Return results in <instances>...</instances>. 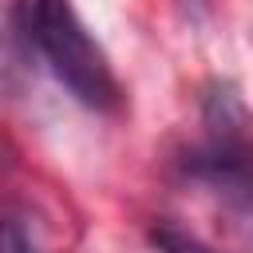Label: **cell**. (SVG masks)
<instances>
[{"label": "cell", "instance_id": "cell-4", "mask_svg": "<svg viewBox=\"0 0 253 253\" xmlns=\"http://www.w3.org/2000/svg\"><path fill=\"white\" fill-rule=\"evenodd\" d=\"M154 241H158L162 253H210L202 241H194V237H186V233H174V229H158Z\"/></svg>", "mask_w": 253, "mask_h": 253}, {"label": "cell", "instance_id": "cell-2", "mask_svg": "<svg viewBox=\"0 0 253 253\" xmlns=\"http://www.w3.org/2000/svg\"><path fill=\"white\" fill-rule=\"evenodd\" d=\"M206 126L210 138L190 158V174L217 190L225 202L253 210V142H249V115L229 91H213L206 99Z\"/></svg>", "mask_w": 253, "mask_h": 253}, {"label": "cell", "instance_id": "cell-1", "mask_svg": "<svg viewBox=\"0 0 253 253\" xmlns=\"http://www.w3.org/2000/svg\"><path fill=\"white\" fill-rule=\"evenodd\" d=\"M28 32L51 75L91 111H111L119 103L115 71L103 47L91 40L71 0H28Z\"/></svg>", "mask_w": 253, "mask_h": 253}, {"label": "cell", "instance_id": "cell-3", "mask_svg": "<svg viewBox=\"0 0 253 253\" xmlns=\"http://www.w3.org/2000/svg\"><path fill=\"white\" fill-rule=\"evenodd\" d=\"M0 253H40L36 237L20 217H0Z\"/></svg>", "mask_w": 253, "mask_h": 253}]
</instances>
